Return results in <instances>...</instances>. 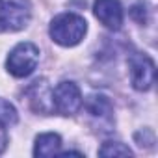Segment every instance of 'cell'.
Segmentation results:
<instances>
[{"instance_id":"1","label":"cell","mask_w":158,"mask_h":158,"mask_svg":"<svg viewBox=\"0 0 158 158\" xmlns=\"http://www.w3.org/2000/svg\"><path fill=\"white\" fill-rule=\"evenodd\" d=\"M48 32L54 43L61 47H74L84 39L88 32V23L84 17L76 15V13H61L54 17Z\"/></svg>"},{"instance_id":"2","label":"cell","mask_w":158,"mask_h":158,"mask_svg":"<svg viewBox=\"0 0 158 158\" xmlns=\"http://www.w3.org/2000/svg\"><path fill=\"white\" fill-rule=\"evenodd\" d=\"M37 63H39V48L30 41L19 43L10 52V56L6 60L8 71L17 78H24V76L32 74L34 69L37 67Z\"/></svg>"},{"instance_id":"3","label":"cell","mask_w":158,"mask_h":158,"mask_svg":"<svg viewBox=\"0 0 158 158\" xmlns=\"http://www.w3.org/2000/svg\"><path fill=\"white\" fill-rule=\"evenodd\" d=\"M30 21L28 0H2L0 11V32H17L23 30Z\"/></svg>"},{"instance_id":"4","label":"cell","mask_w":158,"mask_h":158,"mask_svg":"<svg viewBox=\"0 0 158 158\" xmlns=\"http://www.w3.org/2000/svg\"><path fill=\"white\" fill-rule=\"evenodd\" d=\"M82 108V93L73 82H60L52 91V110L61 115H73Z\"/></svg>"},{"instance_id":"5","label":"cell","mask_w":158,"mask_h":158,"mask_svg":"<svg viewBox=\"0 0 158 158\" xmlns=\"http://www.w3.org/2000/svg\"><path fill=\"white\" fill-rule=\"evenodd\" d=\"M132 86L138 91H147L154 84V61L147 54H132L128 60Z\"/></svg>"},{"instance_id":"6","label":"cell","mask_w":158,"mask_h":158,"mask_svg":"<svg viewBox=\"0 0 158 158\" xmlns=\"http://www.w3.org/2000/svg\"><path fill=\"white\" fill-rule=\"evenodd\" d=\"M95 17L110 30H119L123 24V8L119 0H95Z\"/></svg>"},{"instance_id":"7","label":"cell","mask_w":158,"mask_h":158,"mask_svg":"<svg viewBox=\"0 0 158 158\" xmlns=\"http://www.w3.org/2000/svg\"><path fill=\"white\" fill-rule=\"evenodd\" d=\"M26 95L30 97V104L35 112H41V114L52 112V91L48 89L45 80H35L28 88Z\"/></svg>"},{"instance_id":"8","label":"cell","mask_w":158,"mask_h":158,"mask_svg":"<svg viewBox=\"0 0 158 158\" xmlns=\"http://www.w3.org/2000/svg\"><path fill=\"white\" fill-rule=\"evenodd\" d=\"M60 147H61V138L54 132H45L35 138L34 154L35 156H54L60 152Z\"/></svg>"},{"instance_id":"9","label":"cell","mask_w":158,"mask_h":158,"mask_svg":"<svg viewBox=\"0 0 158 158\" xmlns=\"http://www.w3.org/2000/svg\"><path fill=\"white\" fill-rule=\"evenodd\" d=\"M86 108L93 117H99V119H110L112 112H114L110 99L104 95H91L86 102Z\"/></svg>"},{"instance_id":"10","label":"cell","mask_w":158,"mask_h":158,"mask_svg":"<svg viewBox=\"0 0 158 158\" xmlns=\"http://www.w3.org/2000/svg\"><path fill=\"white\" fill-rule=\"evenodd\" d=\"M99 154H101V156H130L132 151H130L127 145L119 143V141H106V143L99 149Z\"/></svg>"},{"instance_id":"11","label":"cell","mask_w":158,"mask_h":158,"mask_svg":"<svg viewBox=\"0 0 158 158\" xmlns=\"http://www.w3.org/2000/svg\"><path fill=\"white\" fill-rule=\"evenodd\" d=\"M17 123V110L4 99H0V125L11 127Z\"/></svg>"},{"instance_id":"12","label":"cell","mask_w":158,"mask_h":158,"mask_svg":"<svg viewBox=\"0 0 158 158\" xmlns=\"http://www.w3.org/2000/svg\"><path fill=\"white\" fill-rule=\"evenodd\" d=\"M8 147V134H6V127L0 125V154H2Z\"/></svg>"},{"instance_id":"13","label":"cell","mask_w":158,"mask_h":158,"mask_svg":"<svg viewBox=\"0 0 158 158\" xmlns=\"http://www.w3.org/2000/svg\"><path fill=\"white\" fill-rule=\"evenodd\" d=\"M0 11H2V0H0Z\"/></svg>"}]
</instances>
